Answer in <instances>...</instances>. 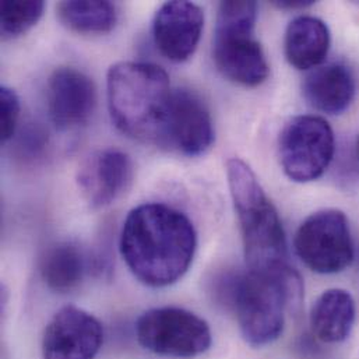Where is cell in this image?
<instances>
[{
  "label": "cell",
  "mask_w": 359,
  "mask_h": 359,
  "mask_svg": "<svg viewBox=\"0 0 359 359\" xmlns=\"http://www.w3.org/2000/svg\"><path fill=\"white\" fill-rule=\"evenodd\" d=\"M119 249L140 283L164 288L180 281L191 266L197 232L180 210L163 203H146L128 214Z\"/></svg>",
  "instance_id": "1"
},
{
  "label": "cell",
  "mask_w": 359,
  "mask_h": 359,
  "mask_svg": "<svg viewBox=\"0 0 359 359\" xmlns=\"http://www.w3.org/2000/svg\"><path fill=\"white\" fill-rule=\"evenodd\" d=\"M302 292V280L291 266L270 273L228 274L219 285V295L235 312L243 339L253 347L271 344L283 334L285 312L299 306Z\"/></svg>",
  "instance_id": "2"
},
{
  "label": "cell",
  "mask_w": 359,
  "mask_h": 359,
  "mask_svg": "<svg viewBox=\"0 0 359 359\" xmlns=\"http://www.w3.org/2000/svg\"><path fill=\"white\" fill-rule=\"evenodd\" d=\"M172 93L170 77L158 65L119 62L108 70L111 118L132 139L161 144Z\"/></svg>",
  "instance_id": "3"
},
{
  "label": "cell",
  "mask_w": 359,
  "mask_h": 359,
  "mask_svg": "<svg viewBox=\"0 0 359 359\" xmlns=\"http://www.w3.org/2000/svg\"><path fill=\"white\" fill-rule=\"evenodd\" d=\"M226 177L248 270L270 273L290 267L280 215L252 168L245 161L232 158L226 163Z\"/></svg>",
  "instance_id": "4"
},
{
  "label": "cell",
  "mask_w": 359,
  "mask_h": 359,
  "mask_svg": "<svg viewBox=\"0 0 359 359\" xmlns=\"http://www.w3.org/2000/svg\"><path fill=\"white\" fill-rule=\"evenodd\" d=\"M257 4L255 1H222L218 7L212 57L228 80L256 87L269 77V63L255 38Z\"/></svg>",
  "instance_id": "5"
},
{
  "label": "cell",
  "mask_w": 359,
  "mask_h": 359,
  "mask_svg": "<svg viewBox=\"0 0 359 359\" xmlns=\"http://www.w3.org/2000/svg\"><path fill=\"white\" fill-rule=\"evenodd\" d=\"M140 346L161 357L194 358L204 354L212 343L210 326L196 313L175 308H154L144 312L136 323Z\"/></svg>",
  "instance_id": "6"
},
{
  "label": "cell",
  "mask_w": 359,
  "mask_h": 359,
  "mask_svg": "<svg viewBox=\"0 0 359 359\" xmlns=\"http://www.w3.org/2000/svg\"><path fill=\"white\" fill-rule=\"evenodd\" d=\"M278 150L281 167L290 180L299 183L319 180L334 157V132L320 116H295L284 126Z\"/></svg>",
  "instance_id": "7"
},
{
  "label": "cell",
  "mask_w": 359,
  "mask_h": 359,
  "mask_svg": "<svg viewBox=\"0 0 359 359\" xmlns=\"http://www.w3.org/2000/svg\"><path fill=\"white\" fill-rule=\"evenodd\" d=\"M295 252L312 271L336 274L354 260V243L346 214L336 208L311 214L295 235Z\"/></svg>",
  "instance_id": "8"
},
{
  "label": "cell",
  "mask_w": 359,
  "mask_h": 359,
  "mask_svg": "<svg viewBox=\"0 0 359 359\" xmlns=\"http://www.w3.org/2000/svg\"><path fill=\"white\" fill-rule=\"evenodd\" d=\"M104 343L101 322L77 306H65L48 323L42 339L43 359H94Z\"/></svg>",
  "instance_id": "9"
},
{
  "label": "cell",
  "mask_w": 359,
  "mask_h": 359,
  "mask_svg": "<svg viewBox=\"0 0 359 359\" xmlns=\"http://www.w3.org/2000/svg\"><path fill=\"white\" fill-rule=\"evenodd\" d=\"M212 143L214 125L205 102L190 90H174L160 146L197 157Z\"/></svg>",
  "instance_id": "10"
},
{
  "label": "cell",
  "mask_w": 359,
  "mask_h": 359,
  "mask_svg": "<svg viewBox=\"0 0 359 359\" xmlns=\"http://www.w3.org/2000/svg\"><path fill=\"white\" fill-rule=\"evenodd\" d=\"M133 175V161L125 151L102 149L81 163L77 184L93 208H102L116 201L129 189Z\"/></svg>",
  "instance_id": "11"
},
{
  "label": "cell",
  "mask_w": 359,
  "mask_h": 359,
  "mask_svg": "<svg viewBox=\"0 0 359 359\" xmlns=\"http://www.w3.org/2000/svg\"><path fill=\"white\" fill-rule=\"evenodd\" d=\"M97 105L94 81L73 67L56 69L48 81V111L59 130H72L88 122Z\"/></svg>",
  "instance_id": "12"
},
{
  "label": "cell",
  "mask_w": 359,
  "mask_h": 359,
  "mask_svg": "<svg viewBox=\"0 0 359 359\" xmlns=\"http://www.w3.org/2000/svg\"><path fill=\"white\" fill-rule=\"evenodd\" d=\"M203 27L204 13L200 6L187 0L167 1L154 17V42L167 59L182 63L196 52Z\"/></svg>",
  "instance_id": "13"
},
{
  "label": "cell",
  "mask_w": 359,
  "mask_h": 359,
  "mask_svg": "<svg viewBox=\"0 0 359 359\" xmlns=\"http://www.w3.org/2000/svg\"><path fill=\"white\" fill-rule=\"evenodd\" d=\"M306 101L320 112L343 114L354 101L357 83L353 72L343 63H330L311 72L304 84Z\"/></svg>",
  "instance_id": "14"
},
{
  "label": "cell",
  "mask_w": 359,
  "mask_h": 359,
  "mask_svg": "<svg viewBox=\"0 0 359 359\" xmlns=\"http://www.w3.org/2000/svg\"><path fill=\"white\" fill-rule=\"evenodd\" d=\"M332 35L327 24L318 17L301 15L290 22L285 31V56L298 70L319 66L327 56Z\"/></svg>",
  "instance_id": "15"
},
{
  "label": "cell",
  "mask_w": 359,
  "mask_h": 359,
  "mask_svg": "<svg viewBox=\"0 0 359 359\" xmlns=\"http://www.w3.org/2000/svg\"><path fill=\"white\" fill-rule=\"evenodd\" d=\"M355 316V301L348 291L341 288L327 290L312 306V332L323 343H341L351 334Z\"/></svg>",
  "instance_id": "16"
},
{
  "label": "cell",
  "mask_w": 359,
  "mask_h": 359,
  "mask_svg": "<svg viewBox=\"0 0 359 359\" xmlns=\"http://www.w3.org/2000/svg\"><path fill=\"white\" fill-rule=\"evenodd\" d=\"M87 257L80 246L59 242L46 249L41 259V276L49 290L70 292L80 285L87 273Z\"/></svg>",
  "instance_id": "17"
},
{
  "label": "cell",
  "mask_w": 359,
  "mask_h": 359,
  "mask_svg": "<svg viewBox=\"0 0 359 359\" xmlns=\"http://www.w3.org/2000/svg\"><path fill=\"white\" fill-rule=\"evenodd\" d=\"M56 11L60 22L79 34H105L118 22V8L112 1H62Z\"/></svg>",
  "instance_id": "18"
},
{
  "label": "cell",
  "mask_w": 359,
  "mask_h": 359,
  "mask_svg": "<svg viewBox=\"0 0 359 359\" xmlns=\"http://www.w3.org/2000/svg\"><path fill=\"white\" fill-rule=\"evenodd\" d=\"M43 1H3L1 34L4 38H15L31 29L42 17Z\"/></svg>",
  "instance_id": "19"
},
{
  "label": "cell",
  "mask_w": 359,
  "mask_h": 359,
  "mask_svg": "<svg viewBox=\"0 0 359 359\" xmlns=\"http://www.w3.org/2000/svg\"><path fill=\"white\" fill-rule=\"evenodd\" d=\"M0 135L1 142L10 140L17 129L20 118V100L14 90L3 86L0 88Z\"/></svg>",
  "instance_id": "20"
},
{
  "label": "cell",
  "mask_w": 359,
  "mask_h": 359,
  "mask_svg": "<svg viewBox=\"0 0 359 359\" xmlns=\"http://www.w3.org/2000/svg\"><path fill=\"white\" fill-rule=\"evenodd\" d=\"M274 4L280 8H287V10H294V8H305L308 6H312L313 1H304V0H283V1H274Z\"/></svg>",
  "instance_id": "21"
},
{
  "label": "cell",
  "mask_w": 359,
  "mask_h": 359,
  "mask_svg": "<svg viewBox=\"0 0 359 359\" xmlns=\"http://www.w3.org/2000/svg\"><path fill=\"white\" fill-rule=\"evenodd\" d=\"M357 157H358V160H359V137H358V143H357Z\"/></svg>",
  "instance_id": "22"
}]
</instances>
